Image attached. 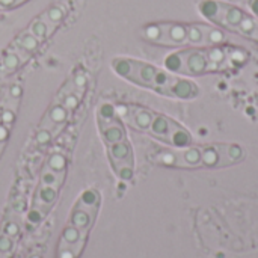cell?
I'll use <instances>...</instances> for the list:
<instances>
[{"label":"cell","mask_w":258,"mask_h":258,"mask_svg":"<svg viewBox=\"0 0 258 258\" xmlns=\"http://www.w3.org/2000/svg\"><path fill=\"white\" fill-rule=\"evenodd\" d=\"M200 95V91L197 85L187 79L174 76L168 89V97L177 98V100H194Z\"/></svg>","instance_id":"obj_13"},{"label":"cell","mask_w":258,"mask_h":258,"mask_svg":"<svg viewBox=\"0 0 258 258\" xmlns=\"http://www.w3.org/2000/svg\"><path fill=\"white\" fill-rule=\"evenodd\" d=\"M97 127L112 171L122 181H132L135 177V153L127 138L125 124L118 116L115 104L101 101L95 110Z\"/></svg>","instance_id":"obj_3"},{"label":"cell","mask_w":258,"mask_h":258,"mask_svg":"<svg viewBox=\"0 0 258 258\" xmlns=\"http://www.w3.org/2000/svg\"><path fill=\"white\" fill-rule=\"evenodd\" d=\"M70 5L67 2L53 3L35 17L26 29H23L0 54V74L11 76L27 63L42 44L57 30L67 18Z\"/></svg>","instance_id":"obj_1"},{"label":"cell","mask_w":258,"mask_h":258,"mask_svg":"<svg viewBox=\"0 0 258 258\" xmlns=\"http://www.w3.org/2000/svg\"><path fill=\"white\" fill-rule=\"evenodd\" d=\"M67 171H68V147L57 144L50 148L45 162L41 168L33 204L27 216L30 224L38 225L50 213L54 203L57 201L59 192L67 177Z\"/></svg>","instance_id":"obj_5"},{"label":"cell","mask_w":258,"mask_h":258,"mask_svg":"<svg viewBox=\"0 0 258 258\" xmlns=\"http://www.w3.org/2000/svg\"><path fill=\"white\" fill-rule=\"evenodd\" d=\"M154 139L162 141L174 148H186L192 145V135L178 122L171 119L166 115L154 112V116L145 132Z\"/></svg>","instance_id":"obj_10"},{"label":"cell","mask_w":258,"mask_h":258,"mask_svg":"<svg viewBox=\"0 0 258 258\" xmlns=\"http://www.w3.org/2000/svg\"><path fill=\"white\" fill-rule=\"evenodd\" d=\"M14 115H15V112L12 109H6L3 112V115H2V122H0V147H3L5 142L9 138V132H11L12 122H14Z\"/></svg>","instance_id":"obj_14"},{"label":"cell","mask_w":258,"mask_h":258,"mask_svg":"<svg viewBox=\"0 0 258 258\" xmlns=\"http://www.w3.org/2000/svg\"><path fill=\"white\" fill-rule=\"evenodd\" d=\"M248 5H249L251 11L254 12V15L258 17V0H249V2H248Z\"/></svg>","instance_id":"obj_16"},{"label":"cell","mask_w":258,"mask_h":258,"mask_svg":"<svg viewBox=\"0 0 258 258\" xmlns=\"http://www.w3.org/2000/svg\"><path fill=\"white\" fill-rule=\"evenodd\" d=\"M88 86V73L77 70L62 85L50 106L47 107L39 125L32 138V145L44 148L50 145L70 121L73 112L82 103Z\"/></svg>","instance_id":"obj_2"},{"label":"cell","mask_w":258,"mask_h":258,"mask_svg":"<svg viewBox=\"0 0 258 258\" xmlns=\"http://www.w3.org/2000/svg\"><path fill=\"white\" fill-rule=\"evenodd\" d=\"M198 11L204 18L210 20L215 26L233 32H237L239 26L248 14L239 6L222 0H201L198 3Z\"/></svg>","instance_id":"obj_8"},{"label":"cell","mask_w":258,"mask_h":258,"mask_svg":"<svg viewBox=\"0 0 258 258\" xmlns=\"http://www.w3.org/2000/svg\"><path fill=\"white\" fill-rule=\"evenodd\" d=\"M150 160L153 163L171 168H198L203 166L201 160V150L195 147L186 148H169V150H159L150 154Z\"/></svg>","instance_id":"obj_11"},{"label":"cell","mask_w":258,"mask_h":258,"mask_svg":"<svg viewBox=\"0 0 258 258\" xmlns=\"http://www.w3.org/2000/svg\"><path fill=\"white\" fill-rule=\"evenodd\" d=\"M29 258H41V257H39V255H30Z\"/></svg>","instance_id":"obj_17"},{"label":"cell","mask_w":258,"mask_h":258,"mask_svg":"<svg viewBox=\"0 0 258 258\" xmlns=\"http://www.w3.org/2000/svg\"><path fill=\"white\" fill-rule=\"evenodd\" d=\"M163 63L169 71L181 76H201L213 71L212 63L206 54V48H189L174 51L165 57Z\"/></svg>","instance_id":"obj_7"},{"label":"cell","mask_w":258,"mask_h":258,"mask_svg":"<svg viewBox=\"0 0 258 258\" xmlns=\"http://www.w3.org/2000/svg\"><path fill=\"white\" fill-rule=\"evenodd\" d=\"M101 207V192L95 187L83 190L68 215L67 224L57 242L56 257L80 258L88 237L94 228Z\"/></svg>","instance_id":"obj_4"},{"label":"cell","mask_w":258,"mask_h":258,"mask_svg":"<svg viewBox=\"0 0 258 258\" xmlns=\"http://www.w3.org/2000/svg\"><path fill=\"white\" fill-rule=\"evenodd\" d=\"M18 234H20V224L15 219L5 221L0 230V258H11Z\"/></svg>","instance_id":"obj_12"},{"label":"cell","mask_w":258,"mask_h":258,"mask_svg":"<svg viewBox=\"0 0 258 258\" xmlns=\"http://www.w3.org/2000/svg\"><path fill=\"white\" fill-rule=\"evenodd\" d=\"M110 67H112L113 73L116 76H119L121 79H124L136 86H141V88H145V89H150L160 95L168 97V89H169L171 80L174 77L168 71H165L153 63H148V62H144L139 59H133V57H127V56L113 57L110 62Z\"/></svg>","instance_id":"obj_6"},{"label":"cell","mask_w":258,"mask_h":258,"mask_svg":"<svg viewBox=\"0 0 258 258\" xmlns=\"http://www.w3.org/2000/svg\"><path fill=\"white\" fill-rule=\"evenodd\" d=\"M141 36L156 45L184 47L187 45V23L160 21L150 23L141 29Z\"/></svg>","instance_id":"obj_9"},{"label":"cell","mask_w":258,"mask_h":258,"mask_svg":"<svg viewBox=\"0 0 258 258\" xmlns=\"http://www.w3.org/2000/svg\"><path fill=\"white\" fill-rule=\"evenodd\" d=\"M29 0H0V12H6V11H12L17 9L23 5H26Z\"/></svg>","instance_id":"obj_15"}]
</instances>
